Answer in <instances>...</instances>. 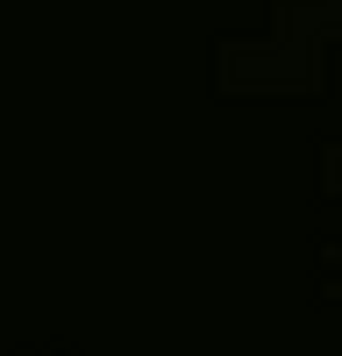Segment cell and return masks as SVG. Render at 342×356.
<instances>
[]
</instances>
